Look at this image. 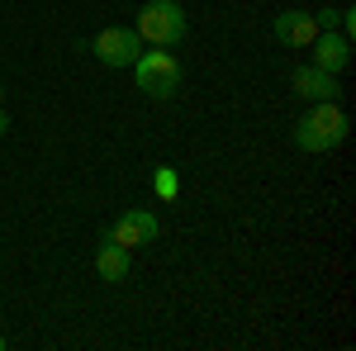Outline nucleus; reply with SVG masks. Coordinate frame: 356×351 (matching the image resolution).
<instances>
[{"instance_id": "423d86ee", "label": "nucleus", "mask_w": 356, "mask_h": 351, "mask_svg": "<svg viewBox=\"0 0 356 351\" xmlns=\"http://www.w3.org/2000/svg\"><path fill=\"white\" fill-rule=\"evenodd\" d=\"M314 48V67H323V72H347V62H352V38L347 33H337V28H318V38L309 43Z\"/></svg>"}, {"instance_id": "39448f33", "label": "nucleus", "mask_w": 356, "mask_h": 351, "mask_svg": "<svg viewBox=\"0 0 356 351\" xmlns=\"http://www.w3.org/2000/svg\"><path fill=\"white\" fill-rule=\"evenodd\" d=\"M157 233H162V223H157V214H147V209H129V214H119L110 223V243L129 247V252L157 243Z\"/></svg>"}, {"instance_id": "f8f14e48", "label": "nucleus", "mask_w": 356, "mask_h": 351, "mask_svg": "<svg viewBox=\"0 0 356 351\" xmlns=\"http://www.w3.org/2000/svg\"><path fill=\"white\" fill-rule=\"evenodd\" d=\"M0 351H5V337H0Z\"/></svg>"}, {"instance_id": "1a4fd4ad", "label": "nucleus", "mask_w": 356, "mask_h": 351, "mask_svg": "<svg viewBox=\"0 0 356 351\" xmlns=\"http://www.w3.org/2000/svg\"><path fill=\"white\" fill-rule=\"evenodd\" d=\"M129 247H119V243H100V252H95V270H100V280H110V285H119V280H129Z\"/></svg>"}, {"instance_id": "ddd939ff", "label": "nucleus", "mask_w": 356, "mask_h": 351, "mask_svg": "<svg viewBox=\"0 0 356 351\" xmlns=\"http://www.w3.org/2000/svg\"><path fill=\"white\" fill-rule=\"evenodd\" d=\"M0 95H5V90H0Z\"/></svg>"}, {"instance_id": "f03ea898", "label": "nucleus", "mask_w": 356, "mask_h": 351, "mask_svg": "<svg viewBox=\"0 0 356 351\" xmlns=\"http://www.w3.org/2000/svg\"><path fill=\"white\" fill-rule=\"evenodd\" d=\"M138 38L152 48H176L186 38V10L176 0H147L138 10Z\"/></svg>"}, {"instance_id": "20e7f679", "label": "nucleus", "mask_w": 356, "mask_h": 351, "mask_svg": "<svg viewBox=\"0 0 356 351\" xmlns=\"http://www.w3.org/2000/svg\"><path fill=\"white\" fill-rule=\"evenodd\" d=\"M90 53L100 57L105 67H134L143 57V38H138V28H100L90 38Z\"/></svg>"}, {"instance_id": "7ed1b4c3", "label": "nucleus", "mask_w": 356, "mask_h": 351, "mask_svg": "<svg viewBox=\"0 0 356 351\" xmlns=\"http://www.w3.org/2000/svg\"><path fill=\"white\" fill-rule=\"evenodd\" d=\"M134 67H138V90H143V95H152V100H171V95L181 90V62L166 53V48L143 53Z\"/></svg>"}, {"instance_id": "9b49d317", "label": "nucleus", "mask_w": 356, "mask_h": 351, "mask_svg": "<svg viewBox=\"0 0 356 351\" xmlns=\"http://www.w3.org/2000/svg\"><path fill=\"white\" fill-rule=\"evenodd\" d=\"M5 129H10V119H5V109H0V133H5Z\"/></svg>"}, {"instance_id": "f257e3e1", "label": "nucleus", "mask_w": 356, "mask_h": 351, "mask_svg": "<svg viewBox=\"0 0 356 351\" xmlns=\"http://www.w3.org/2000/svg\"><path fill=\"white\" fill-rule=\"evenodd\" d=\"M347 129H352V124H347V114L337 109V100H318V105L295 124V147H304V152H332V147L347 142Z\"/></svg>"}, {"instance_id": "6e6552de", "label": "nucleus", "mask_w": 356, "mask_h": 351, "mask_svg": "<svg viewBox=\"0 0 356 351\" xmlns=\"http://www.w3.org/2000/svg\"><path fill=\"white\" fill-rule=\"evenodd\" d=\"M275 38H280L285 48H309V43L318 38V19L304 15V10H285V15L275 19Z\"/></svg>"}, {"instance_id": "9d476101", "label": "nucleus", "mask_w": 356, "mask_h": 351, "mask_svg": "<svg viewBox=\"0 0 356 351\" xmlns=\"http://www.w3.org/2000/svg\"><path fill=\"white\" fill-rule=\"evenodd\" d=\"M152 190H157L162 199H176V190H181L176 171H171V166H157V171H152Z\"/></svg>"}, {"instance_id": "0eeeda50", "label": "nucleus", "mask_w": 356, "mask_h": 351, "mask_svg": "<svg viewBox=\"0 0 356 351\" xmlns=\"http://www.w3.org/2000/svg\"><path fill=\"white\" fill-rule=\"evenodd\" d=\"M290 85H295V95L314 100V105H318V100H337V95H342V90H337V76H332V72H323V67H314V62H309V67H295V72H290Z\"/></svg>"}]
</instances>
